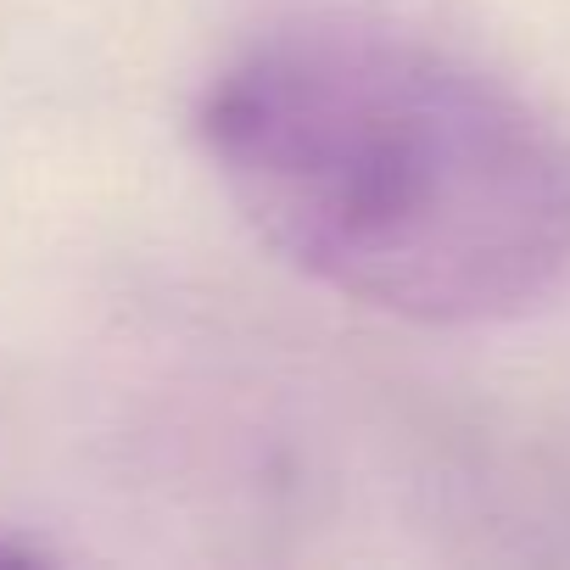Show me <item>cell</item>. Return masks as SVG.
<instances>
[{"instance_id": "1", "label": "cell", "mask_w": 570, "mask_h": 570, "mask_svg": "<svg viewBox=\"0 0 570 570\" xmlns=\"http://www.w3.org/2000/svg\"><path fill=\"white\" fill-rule=\"evenodd\" d=\"M202 146L308 279L420 325H498L570 279V140L464 57L331 18L235 57Z\"/></svg>"}]
</instances>
